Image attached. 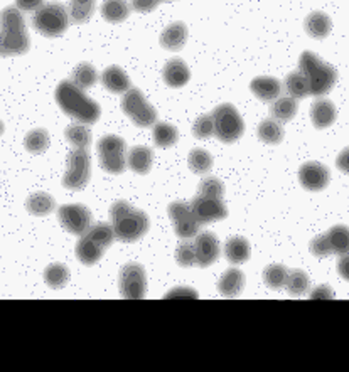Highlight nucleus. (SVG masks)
Masks as SVG:
<instances>
[{"label":"nucleus","instance_id":"f257e3e1","mask_svg":"<svg viewBox=\"0 0 349 372\" xmlns=\"http://www.w3.org/2000/svg\"><path fill=\"white\" fill-rule=\"evenodd\" d=\"M56 101L68 116L82 121L84 125H93L100 118V106L84 95V90L73 84L71 81H62L56 90Z\"/></svg>","mask_w":349,"mask_h":372},{"label":"nucleus","instance_id":"f03ea898","mask_svg":"<svg viewBox=\"0 0 349 372\" xmlns=\"http://www.w3.org/2000/svg\"><path fill=\"white\" fill-rule=\"evenodd\" d=\"M115 236L123 243H134L144 238L150 227V221L144 211L134 209L127 201H117L110 208Z\"/></svg>","mask_w":349,"mask_h":372},{"label":"nucleus","instance_id":"7ed1b4c3","mask_svg":"<svg viewBox=\"0 0 349 372\" xmlns=\"http://www.w3.org/2000/svg\"><path fill=\"white\" fill-rule=\"evenodd\" d=\"M299 71L306 76L309 86H311V95L314 97L328 95L337 81L336 69L311 51H306L300 56Z\"/></svg>","mask_w":349,"mask_h":372},{"label":"nucleus","instance_id":"20e7f679","mask_svg":"<svg viewBox=\"0 0 349 372\" xmlns=\"http://www.w3.org/2000/svg\"><path fill=\"white\" fill-rule=\"evenodd\" d=\"M32 25L46 38H58L68 29L69 12L62 3H44L41 9L34 12Z\"/></svg>","mask_w":349,"mask_h":372},{"label":"nucleus","instance_id":"39448f33","mask_svg":"<svg viewBox=\"0 0 349 372\" xmlns=\"http://www.w3.org/2000/svg\"><path fill=\"white\" fill-rule=\"evenodd\" d=\"M213 120H215V135L223 143H233L243 135V120H241L238 110L230 103L216 106L215 112H213Z\"/></svg>","mask_w":349,"mask_h":372},{"label":"nucleus","instance_id":"423d86ee","mask_svg":"<svg viewBox=\"0 0 349 372\" xmlns=\"http://www.w3.org/2000/svg\"><path fill=\"white\" fill-rule=\"evenodd\" d=\"M122 110L139 127H152L157 121V110L147 101L144 93L137 88H130L127 93H123Z\"/></svg>","mask_w":349,"mask_h":372},{"label":"nucleus","instance_id":"0eeeda50","mask_svg":"<svg viewBox=\"0 0 349 372\" xmlns=\"http://www.w3.org/2000/svg\"><path fill=\"white\" fill-rule=\"evenodd\" d=\"M91 157L86 149H76L68 156L66 172L62 177V186L69 190H80L90 180Z\"/></svg>","mask_w":349,"mask_h":372},{"label":"nucleus","instance_id":"6e6552de","mask_svg":"<svg viewBox=\"0 0 349 372\" xmlns=\"http://www.w3.org/2000/svg\"><path fill=\"white\" fill-rule=\"evenodd\" d=\"M125 140L117 135H106L98 142V157L100 165L108 174H122L127 167L125 160Z\"/></svg>","mask_w":349,"mask_h":372},{"label":"nucleus","instance_id":"1a4fd4ad","mask_svg":"<svg viewBox=\"0 0 349 372\" xmlns=\"http://www.w3.org/2000/svg\"><path fill=\"white\" fill-rule=\"evenodd\" d=\"M169 217H171L172 224H174V231L179 238L189 239L196 236L201 230V223L194 214L193 208L187 202L176 201L169 206L167 209Z\"/></svg>","mask_w":349,"mask_h":372},{"label":"nucleus","instance_id":"9d476101","mask_svg":"<svg viewBox=\"0 0 349 372\" xmlns=\"http://www.w3.org/2000/svg\"><path fill=\"white\" fill-rule=\"evenodd\" d=\"M119 283L123 298H128V300H141V298H144L147 290L144 266L139 263L125 264L122 271H120Z\"/></svg>","mask_w":349,"mask_h":372},{"label":"nucleus","instance_id":"9b49d317","mask_svg":"<svg viewBox=\"0 0 349 372\" xmlns=\"http://www.w3.org/2000/svg\"><path fill=\"white\" fill-rule=\"evenodd\" d=\"M58 217H60L61 226L68 233L76 236H83L91 226L90 209L84 208L82 204L61 206L60 211H58Z\"/></svg>","mask_w":349,"mask_h":372},{"label":"nucleus","instance_id":"f8f14e48","mask_svg":"<svg viewBox=\"0 0 349 372\" xmlns=\"http://www.w3.org/2000/svg\"><path fill=\"white\" fill-rule=\"evenodd\" d=\"M191 208H193L194 214H196L201 224H209V223H215V221H221L228 216V209H226L225 202H223L221 199H216V197H206L197 194V197H194L193 202H191Z\"/></svg>","mask_w":349,"mask_h":372},{"label":"nucleus","instance_id":"ddd939ff","mask_svg":"<svg viewBox=\"0 0 349 372\" xmlns=\"http://www.w3.org/2000/svg\"><path fill=\"white\" fill-rule=\"evenodd\" d=\"M299 180L304 189L317 193V190L326 189L330 180V172L326 165L319 164V162H307L300 167Z\"/></svg>","mask_w":349,"mask_h":372},{"label":"nucleus","instance_id":"4468645a","mask_svg":"<svg viewBox=\"0 0 349 372\" xmlns=\"http://www.w3.org/2000/svg\"><path fill=\"white\" fill-rule=\"evenodd\" d=\"M194 251H196V264L200 268H208L219 258V243L215 234L206 231L197 234L194 241Z\"/></svg>","mask_w":349,"mask_h":372},{"label":"nucleus","instance_id":"2eb2a0df","mask_svg":"<svg viewBox=\"0 0 349 372\" xmlns=\"http://www.w3.org/2000/svg\"><path fill=\"white\" fill-rule=\"evenodd\" d=\"M31 47L27 31H9L0 29V56H19Z\"/></svg>","mask_w":349,"mask_h":372},{"label":"nucleus","instance_id":"dca6fc26","mask_svg":"<svg viewBox=\"0 0 349 372\" xmlns=\"http://www.w3.org/2000/svg\"><path fill=\"white\" fill-rule=\"evenodd\" d=\"M187 40V27L184 22H172L171 25L164 29V32L160 34V46L164 49L172 51V53H178L184 47Z\"/></svg>","mask_w":349,"mask_h":372},{"label":"nucleus","instance_id":"f3484780","mask_svg":"<svg viewBox=\"0 0 349 372\" xmlns=\"http://www.w3.org/2000/svg\"><path fill=\"white\" fill-rule=\"evenodd\" d=\"M250 90L262 101H275L282 93V83L272 76H258L250 83Z\"/></svg>","mask_w":349,"mask_h":372},{"label":"nucleus","instance_id":"a211bd4d","mask_svg":"<svg viewBox=\"0 0 349 372\" xmlns=\"http://www.w3.org/2000/svg\"><path fill=\"white\" fill-rule=\"evenodd\" d=\"M101 83L106 90L117 95L127 93L132 86V81L128 78V75L122 68H119V66H110V68H106L101 75Z\"/></svg>","mask_w":349,"mask_h":372},{"label":"nucleus","instance_id":"6ab92c4d","mask_svg":"<svg viewBox=\"0 0 349 372\" xmlns=\"http://www.w3.org/2000/svg\"><path fill=\"white\" fill-rule=\"evenodd\" d=\"M163 76L167 86L181 88V86H184V84H187V81H189L191 78V73L186 62L182 61V59L176 58V59H171V61H167V64L164 66Z\"/></svg>","mask_w":349,"mask_h":372},{"label":"nucleus","instance_id":"aec40b11","mask_svg":"<svg viewBox=\"0 0 349 372\" xmlns=\"http://www.w3.org/2000/svg\"><path fill=\"white\" fill-rule=\"evenodd\" d=\"M105 248L98 245L95 239H91L88 234H83L82 239L76 243V256L86 266H93L101 260Z\"/></svg>","mask_w":349,"mask_h":372},{"label":"nucleus","instance_id":"412c9836","mask_svg":"<svg viewBox=\"0 0 349 372\" xmlns=\"http://www.w3.org/2000/svg\"><path fill=\"white\" fill-rule=\"evenodd\" d=\"M311 120L315 128H328L336 120V106L329 99H317L311 108Z\"/></svg>","mask_w":349,"mask_h":372},{"label":"nucleus","instance_id":"4be33fe9","mask_svg":"<svg viewBox=\"0 0 349 372\" xmlns=\"http://www.w3.org/2000/svg\"><path fill=\"white\" fill-rule=\"evenodd\" d=\"M154 153L149 147H134L127 156V165L135 172V174L145 175L152 169Z\"/></svg>","mask_w":349,"mask_h":372},{"label":"nucleus","instance_id":"5701e85b","mask_svg":"<svg viewBox=\"0 0 349 372\" xmlns=\"http://www.w3.org/2000/svg\"><path fill=\"white\" fill-rule=\"evenodd\" d=\"M245 286V275L243 271L237 270V268H230V270L223 273L218 282L219 293L225 297H238Z\"/></svg>","mask_w":349,"mask_h":372},{"label":"nucleus","instance_id":"b1692460","mask_svg":"<svg viewBox=\"0 0 349 372\" xmlns=\"http://www.w3.org/2000/svg\"><path fill=\"white\" fill-rule=\"evenodd\" d=\"M225 256L233 264L247 263L250 260V243L241 236H233L226 241Z\"/></svg>","mask_w":349,"mask_h":372},{"label":"nucleus","instance_id":"393cba45","mask_svg":"<svg viewBox=\"0 0 349 372\" xmlns=\"http://www.w3.org/2000/svg\"><path fill=\"white\" fill-rule=\"evenodd\" d=\"M330 29H333V22H330L328 14L312 12L307 16L306 31L311 38H314V39L328 38Z\"/></svg>","mask_w":349,"mask_h":372},{"label":"nucleus","instance_id":"a878e982","mask_svg":"<svg viewBox=\"0 0 349 372\" xmlns=\"http://www.w3.org/2000/svg\"><path fill=\"white\" fill-rule=\"evenodd\" d=\"M25 209H27L32 216H47L56 209V201H54V197L49 196V194L36 193L27 197Z\"/></svg>","mask_w":349,"mask_h":372},{"label":"nucleus","instance_id":"bb28decb","mask_svg":"<svg viewBox=\"0 0 349 372\" xmlns=\"http://www.w3.org/2000/svg\"><path fill=\"white\" fill-rule=\"evenodd\" d=\"M270 113L274 120L278 123H285L290 121L297 113V99L292 97H278L275 101H272Z\"/></svg>","mask_w":349,"mask_h":372},{"label":"nucleus","instance_id":"cd10ccee","mask_svg":"<svg viewBox=\"0 0 349 372\" xmlns=\"http://www.w3.org/2000/svg\"><path fill=\"white\" fill-rule=\"evenodd\" d=\"M130 14V5L127 0H105L101 3V16L103 19L112 22V24H120Z\"/></svg>","mask_w":349,"mask_h":372},{"label":"nucleus","instance_id":"c85d7f7f","mask_svg":"<svg viewBox=\"0 0 349 372\" xmlns=\"http://www.w3.org/2000/svg\"><path fill=\"white\" fill-rule=\"evenodd\" d=\"M97 0H69V19L75 24H84L91 19Z\"/></svg>","mask_w":349,"mask_h":372},{"label":"nucleus","instance_id":"c756f323","mask_svg":"<svg viewBox=\"0 0 349 372\" xmlns=\"http://www.w3.org/2000/svg\"><path fill=\"white\" fill-rule=\"evenodd\" d=\"M258 138L268 145H277L284 140V128L274 118L263 120L258 127Z\"/></svg>","mask_w":349,"mask_h":372},{"label":"nucleus","instance_id":"7c9ffc66","mask_svg":"<svg viewBox=\"0 0 349 372\" xmlns=\"http://www.w3.org/2000/svg\"><path fill=\"white\" fill-rule=\"evenodd\" d=\"M69 280V268L62 263H53L44 270V282L54 290L64 288Z\"/></svg>","mask_w":349,"mask_h":372},{"label":"nucleus","instance_id":"2f4dec72","mask_svg":"<svg viewBox=\"0 0 349 372\" xmlns=\"http://www.w3.org/2000/svg\"><path fill=\"white\" fill-rule=\"evenodd\" d=\"M285 90H287L289 97L296 99H302L311 95V86H309L306 76L300 71H293L285 78Z\"/></svg>","mask_w":349,"mask_h":372},{"label":"nucleus","instance_id":"473e14b6","mask_svg":"<svg viewBox=\"0 0 349 372\" xmlns=\"http://www.w3.org/2000/svg\"><path fill=\"white\" fill-rule=\"evenodd\" d=\"M328 238L333 253L336 255H348L349 253V227L348 226H333L328 231Z\"/></svg>","mask_w":349,"mask_h":372},{"label":"nucleus","instance_id":"72a5a7b5","mask_svg":"<svg viewBox=\"0 0 349 372\" xmlns=\"http://www.w3.org/2000/svg\"><path fill=\"white\" fill-rule=\"evenodd\" d=\"M97 81H98L97 69L91 64H88V62H82V64L76 66L75 71H73L71 75V83L76 84L78 88H82V90H88V88L93 86Z\"/></svg>","mask_w":349,"mask_h":372},{"label":"nucleus","instance_id":"f704fd0d","mask_svg":"<svg viewBox=\"0 0 349 372\" xmlns=\"http://www.w3.org/2000/svg\"><path fill=\"white\" fill-rule=\"evenodd\" d=\"M66 140L76 149H88L91 143V132L84 123L69 125L66 128Z\"/></svg>","mask_w":349,"mask_h":372},{"label":"nucleus","instance_id":"c9c22d12","mask_svg":"<svg viewBox=\"0 0 349 372\" xmlns=\"http://www.w3.org/2000/svg\"><path fill=\"white\" fill-rule=\"evenodd\" d=\"M49 134L44 128H36V130L29 132L24 138V145L25 149L29 150L31 153H43L49 149Z\"/></svg>","mask_w":349,"mask_h":372},{"label":"nucleus","instance_id":"e433bc0d","mask_svg":"<svg viewBox=\"0 0 349 372\" xmlns=\"http://www.w3.org/2000/svg\"><path fill=\"white\" fill-rule=\"evenodd\" d=\"M309 286H311V280L306 271L302 270H290L285 280V288L293 297H300V295L307 293Z\"/></svg>","mask_w":349,"mask_h":372},{"label":"nucleus","instance_id":"4c0bfd02","mask_svg":"<svg viewBox=\"0 0 349 372\" xmlns=\"http://www.w3.org/2000/svg\"><path fill=\"white\" fill-rule=\"evenodd\" d=\"M179 138L178 128L172 127V125L164 123V121H159V123L154 125V142L157 143L163 149H167V147H172Z\"/></svg>","mask_w":349,"mask_h":372},{"label":"nucleus","instance_id":"58836bf2","mask_svg":"<svg viewBox=\"0 0 349 372\" xmlns=\"http://www.w3.org/2000/svg\"><path fill=\"white\" fill-rule=\"evenodd\" d=\"M0 29H9V31H27L25 19L17 7H7L0 12Z\"/></svg>","mask_w":349,"mask_h":372},{"label":"nucleus","instance_id":"ea45409f","mask_svg":"<svg viewBox=\"0 0 349 372\" xmlns=\"http://www.w3.org/2000/svg\"><path fill=\"white\" fill-rule=\"evenodd\" d=\"M289 268L284 264H270L263 271V282L267 283L268 288L280 290L285 286V280H287Z\"/></svg>","mask_w":349,"mask_h":372},{"label":"nucleus","instance_id":"a19ab883","mask_svg":"<svg viewBox=\"0 0 349 372\" xmlns=\"http://www.w3.org/2000/svg\"><path fill=\"white\" fill-rule=\"evenodd\" d=\"M84 234H88L91 239H95V241H97L100 246H103L105 249L110 248L117 238L115 231H113V226H110V224H106V223H98V224H95V226H90V230H88Z\"/></svg>","mask_w":349,"mask_h":372},{"label":"nucleus","instance_id":"79ce46f5","mask_svg":"<svg viewBox=\"0 0 349 372\" xmlns=\"http://www.w3.org/2000/svg\"><path fill=\"white\" fill-rule=\"evenodd\" d=\"M187 162H189L191 171L197 175L208 174L213 167V157L209 156V152H206V150H201V149L193 150V152L189 153Z\"/></svg>","mask_w":349,"mask_h":372},{"label":"nucleus","instance_id":"37998d69","mask_svg":"<svg viewBox=\"0 0 349 372\" xmlns=\"http://www.w3.org/2000/svg\"><path fill=\"white\" fill-rule=\"evenodd\" d=\"M176 261L179 266L191 268L196 264V251H194V243L182 241L176 249Z\"/></svg>","mask_w":349,"mask_h":372},{"label":"nucleus","instance_id":"c03bdc74","mask_svg":"<svg viewBox=\"0 0 349 372\" xmlns=\"http://www.w3.org/2000/svg\"><path fill=\"white\" fill-rule=\"evenodd\" d=\"M223 194H225V186L216 177H206L203 182L200 184V196L221 199Z\"/></svg>","mask_w":349,"mask_h":372},{"label":"nucleus","instance_id":"a18cd8bd","mask_svg":"<svg viewBox=\"0 0 349 372\" xmlns=\"http://www.w3.org/2000/svg\"><path fill=\"white\" fill-rule=\"evenodd\" d=\"M193 132L194 135H196V138L201 140L213 137V135H215V120H213V115H201L197 118V120L194 121Z\"/></svg>","mask_w":349,"mask_h":372},{"label":"nucleus","instance_id":"49530a36","mask_svg":"<svg viewBox=\"0 0 349 372\" xmlns=\"http://www.w3.org/2000/svg\"><path fill=\"white\" fill-rule=\"evenodd\" d=\"M311 253L317 258H326L333 255V248H330V243L328 234H321L317 238H314L311 241Z\"/></svg>","mask_w":349,"mask_h":372},{"label":"nucleus","instance_id":"de8ad7c7","mask_svg":"<svg viewBox=\"0 0 349 372\" xmlns=\"http://www.w3.org/2000/svg\"><path fill=\"white\" fill-rule=\"evenodd\" d=\"M44 5V0H16V7L21 12H36Z\"/></svg>","mask_w":349,"mask_h":372},{"label":"nucleus","instance_id":"09e8293b","mask_svg":"<svg viewBox=\"0 0 349 372\" xmlns=\"http://www.w3.org/2000/svg\"><path fill=\"white\" fill-rule=\"evenodd\" d=\"M130 2L137 12H152L159 5L160 0H130Z\"/></svg>","mask_w":349,"mask_h":372},{"label":"nucleus","instance_id":"8fccbe9b","mask_svg":"<svg viewBox=\"0 0 349 372\" xmlns=\"http://www.w3.org/2000/svg\"><path fill=\"white\" fill-rule=\"evenodd\" d=\"M164 298H167V300H172V298H181V300H184V298H197V292H194L193 288H174V290H171V292H169L167 295H165Z\"/></svg>","mask_w":349,"mask_h":372},{"label":"nucleus","instance_id":"3c124183","mask_svg":"<svg viewBox=\"0 0 349 372\" xmlns=\"http://www.w3.org/2000/svg\"><path fill=\"white\" fill-rule=\"evenodd\" d=\"M333 298H334L333 290L326 285L317 286V288L311 293V300H333Z\"/></svg>","mask_w":349,"mask_h":372},{"label":"nucleus","instance_id":"603ef678","mask_svg":"<svg viewBox=\"0 0 349 372\" xmlns=\"http://www.w3.org/2000/svg\"><path fill=\"white\" fill-rule=\"evenodd\" d=\"M337 273L349 282V253L348 255H341L339 261H337Z\"/></svg>","mask_w":349,"mask_h":372},{"label":"nucleus","instance_id":"864d4df0","mask_svg":"<svg viewBox=\"0 0 349 372\" xmlns=\"http://www.w3.org/2000/svg\"><path fill=\"white\" fill-rule=\"evenodd\" d=\"M336 165H337V169H339V171L344 172V174H349V147H348V149H344L343 152L337 156Z\"/></svg>","mask_w":349,"mask_h":372},{"label":"nucleus","instance_id":"5fc2aeb1","mask_svg":"<svg viewBox=\"0 0 349 372\" xmlns=\"http://www.w3.org/2000/svg\"><path fill=\"white\" fill-rule=\"evenodd\" d=\"M2 134H3V123L0 121V135H2Z\"/></svg>","mask_w":349,"mask_h":372}]
</instances>
